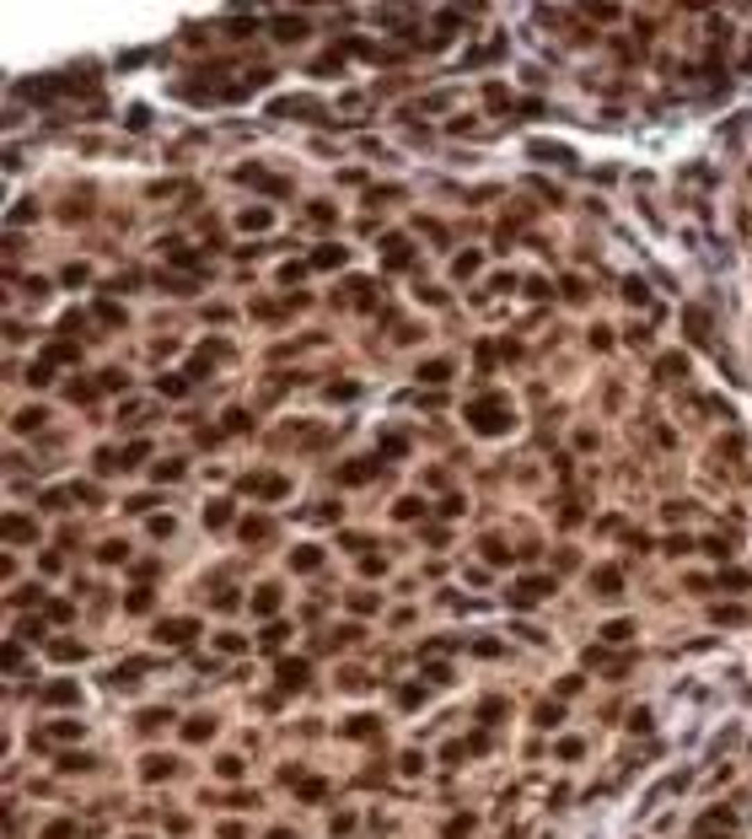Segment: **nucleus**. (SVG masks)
Masks as SVG:
<instances>
[{"label": "nucleus", "mask_w": 752, "mask_h": 839, "mask_svg": "<svg viewBox=\"0 0 752 839\" xmlns=\"http://www.w3.org/2000/svg\"><path fill=\"white\" fill-rule=\"evenodd\" d=\"M172 264L178 269H199V253H194V247H172Z\"/></svg>", "instance_id": "nucleus-41"}, {"label": "nucleus", "mask_w": 752, "mask_h": 839, "mask_svg": "<svg viewBox=\"0 0 752 839\" xmlns=\"http://www.w3.org/2000/svg\"><path fill=\"white\" fill-rule=\"evenodd\" d=\"M355 302H360V307H376V291H371V280H355Z\"/></svg>", "instance_id": "nucleus-47"}, {"label": "nucleus", "mask_w": 752, "mask_h": 839, "mask_svg": "<svg viewBox=\"0 0 752 839\" xmlns=\"http://www.w3.org/2000/svg\"><path fill=\"white\" fill-rule=\"evenodd\" d=\"M742 65H747V70H752V49H747V60H742Z\"/></svg>", "instance_id": "nucleus-61"}, {"label": "nucleus", "mask_w": 752, "mask_h": 839, "mask_svg": "<svg viewBox=\"0 0 752 839\" xmlns=\"http://www.w3.org/2000/svg\"><path fill=\"white\" fill-rule=\"evenodd\" d=\"M97 323H108V328H124V307H119V302H97Z\"/></svg>", "instance_id": "nucleus-27"}, {"label": "nucleus", "mask_w": 752, "mask_h": 839, "mask_svg": "<svg viewBox=\"0 0 752 839\" xmlns=\"http://www.w3.org/2000/svg\"><path fill=\"white\" fill-rule=\"evenodd\" d=\"M204 522H210V528H226V522H231V500H210V506H204Z\"/></svg>", "instance_id": "nucleus-24"}, {"label": "nucleus", "mask_w": 752, "mask_h": 839, "mask_svg": "<svg viewBox=\"0 0 752 839\" xmlns=\"http://www.w3.org/2000/svg\"><path fill=\"white\" fill-rule=\"evenodd\" d=\"M549 592H553L549 576H532V581H521V587L510 592V603H516V608H527V603H537V597H549Z\"/></svg>", "instance_id": "nucleus-7"}, {"label": "nucleus", "mask_w": 752, "mask_h": 839, "mask_svg": "<svg viewBox=\"0 0 752 839\" xmlns=\"http://www.w3.org/2000/svg\"><path fill=\"white\" fill-rule=\"evenodd\" d=\"M624 302H629V307H645V302H651V291H645V280H640V275H629V280H624Z\"/></svg>", "instance_id": "nucleus-19"}, {"label": "nucleus", "mask_w": 752, "mask_h": 839, "mask_svg": "<svg viewBox=\"0 0 752 839\" xmlns=\"http://www.w3.org/2000/svg\"><path fill=\"white\" fill-rule=\"evenodd\" d=\"M183 737H188V742H210V737H215V721H210V716L188 721V726H183Z\"/></svg>", "instance_id": "nucleus-23"}, {"label": "nucleus", "mask_w": 752, "mask_h": 839, "mask_svg": "<svg viewBox=\"0 0 752 839\" xmlns=\"http://www.w3.org/2000/svg\"><path fill=\"white\" fill-rule=\"evenodd\" d=\"M33 522H27V516H6V538H11V544H33Z\"/></svg>", "instance_id": "nucleus-15"}, {"label": "nucleus", "mask_w": 752, "mask_h": 839, "mask_svg": "<svg viewBox=\"0 0 752 839\" xmlns=\"http://www.w3.org/2000/svg\"><path fill=\"white\" fill-rule=\"evenodd\" d=\"M269 113H285V119H317L323 108L312 103V97H274V103H269Z\"/></svg>", "instance_id": "nucleus-5"}, {"label": "nucleus", "mask_w": 752, "mask_h": 839, "mask_svg": "<svg viewBox=\"0 0 752 839\" xmlns=\"http://www.w3.org/2000/svg\"><path fill=\"white\" fill-rule=\"evenodd\" d=\"M392 516H398V522H419V516H425V506H419V500H398V506H392Z\"/></svg>", "instance_id": "nucleus-34"}, {"label": "nucleus", "mask_w": 752, "mask_h": 839, "mask_svg": "<svg viewBox=\"0 0 752 839\" xmlns=\"http://www.w3.org/2000/svg\"><path fill=\"white\" fill-rule=\"evenodd\" d=\"M194 635H199L194 619H162V624H156V640H162V646H188Z\"/></svg>", "instance_id": "nucleus-4"}, {"label": "nucleus", "mask_w": 752, "mask_h": 839, "mask_svg": "<svg viewBox=\"0 0 752 839\" xmlns=\"http://www.w3.org/2000/svg\"><path fill=\"white\" fill-rule=\"evenodd\" d=\"M167 775H172V758H162V754L145 758V780H167Z\"/></svg>", "instance_id": "nucleus-30"}, {"label": "nucleus", "mask_w": 752, "mask_h": 839, "mask_svg": "<svg viewBox=\"0 0 752 839\" xmlns=\"http://www.w3.org/2000/svg\"><path fill=\"white\" fill-rule=\"evenodd\" d=\"M468 425L478 430V436H505V430L516 425L505 393H484V398H473V404H468Z\"/></svg>", "instance_id": "nucleus-1"}, {"label": "nucleus", "mask_w": 752, "mask_h": 839, "mask_svg": "<svg viewBox=\"0 0 752 839\" xmlns=\"http://www.w3.org/2000/svg\"><path fill=\"white\" fill-rule=\"evenodd\" d=\"M70 834H76L70 823H49V834H43V839H70Z\"/></svg>", "instance_id": "nucleus-60"}, {"label": "nucleus", "mask_w": 752, "mask_h": 839, "mask_svg": "<svg viewBox=\"0 0 752 839\" xmlns=\"http://www.w3.org/2000/svg\"><path fill=\"white\" fill-rule=\"evenodd\" d=\"M269 33H274L280 43H296V38H306V17L285 11V17H274V22H269Z\"/></svg>", "instance_id": "nucleus-6"}, {"label": "nucleus", "mask_w": 752, "mask_h": 839, "mask_svg": "<svg viewBox=\"0 0 752 839\" xmlns=\"http://www.w3.org/2000/svg\"><path fill=\"white\" fill-rule=\"evenodd\" d=\"M484 560H489V565H505L510 549H505V544H489V538H484Z\"/></svg>", "instance_id": "nucleus-44"}, {"label": "nucleus", "mask_w": 752, "mask_h": 839, "mask_svg": "<svg viewBox=\"0 0 752 839\" xmlns=\"http://www.w3.org/2000/svg\"><path fill=\"white\" fill-rule=\"evenodd\" d=\"M151 414H156L151 404H135V398H129V404L119 409V420H124V425H140V420H151Z\"/></svg>", "instance_id": "nucleus-26"}, {"label": "nucleus", "mask_w": 752, "mask_h": 839, "mask_svg": "<svg viewBox=\"0 0 752 839\" xmlns=\"http://www.w3.org/2000/svg\"><path fill=\"white\" fill-rule=\"evenodd\" d=\"M49 737H65V742H70V737H81V726H76V721H60V726H54Z\"/></svg>", "instance_id": "nucleus-58"}, {"label": "nucleus", "mask_w": 752, "mask_h": 839, "mask_svg": "<svg viewBox=\"0 0 752 839\" xmlns=\"http://www.w3.org/2000/svg\"><path fill=\"white\" fill-rule=\"evenodd\" d=\"M226 33H231V38H247V33H253V17H242V11H237V17L226 22Z\"/></svg>", "instance_id": "nucleus-40"}, {"label": "nucleus", "mask_w": 752, "mask_h": 839, "mask_svg": "<svg viewBox=\"0 0 752 839\" xmlns=\"http://www.w3.org/2000/svg\"><path fill=\"white\" fill-rule=\"evenodd\" d=\"M269 221H274V210H269V205H247L242 215H237V226H242V231H264Z\"/></svg>", "instance_id": "nucleus-10"}, {"label": "nucleus", "mask_w": 752, "mask_h": 839, "mask_svg": "<svg viewBox=\"0 0 752 839\" xmlns=\"http://www.w3.org/2000/svg\"><path fill=\"white\" fill-rule=\"evenodd\" d=\"M306 673H312L306 662H280V683H285V689H301V683H306Z\"/></svg>", "instance_id": "nucleus-17"}, {"label": "nucleus", "mask_w": 752, "mask_h": 839, "mask_svg": "<svg viewBox=\"0 0 752 839\" xmlns=\"http://www.w3.org/2000/svg\"><path fill=\"white\" fill-rule=\"evenodd\" d=\"M317 560H323V554H317V544H301V549L290 554V571H317Z\"/></svg>", "instance_id": "nucleus-18"}, {"label": "nucleus", "mask_w": 752, "mask_h": 839, "mask_svg": "<svg viewBox=\"0 0 752 839\" xmlns=\"http://www.w3.org/2000/svg\"><path fill=\"white\" fill-rule=\"evenodd\" d=\"M349 608H355V614H376V597H371V592H355V597H349Z\"/></svg>", "instance_id": "nucleus-45"}, {"label": "nucleus", "mask_w": 752, "mask_h": 839, "mask_svg": "<svg viewBox=\"0 0 752 839\" xmlns=\"http://www.w3.org/2000/svg\"><path fill=\"white\" fill-rule=\"evenodd\" d=\"M382 264H387V269H408V264H414V243H408L403 231L382 237Z\"/></svg>", "instance_id": "nucleus-3"}, {"label": "nucleus", "mask_w": 752, "mask_h": 839, "mask_svg": "<svg viewBox=\"0 0 752 839\" xmlns=\"http://www.w3.org/2000/svg\"><path fill=\"white\" fill-rule=\"evenodd\" d=\"M49 705H76V699H81V689H76V683H49Z\"/></svg>", "instance_id": "nucleus-21"}, {"label": "nucleus", "mask_w": 752, "mask_h": 839, "mask_svg": "<svg viewBox=\"0 0 752 839\" xmlns=\"http://www.w3.org/2000/svg\"><path fill=\"white\" fill-rule=\"evenodd\" d=\"M371 473H376V463H371V457H360V463H344V469H339V479H344V484H366Z\"/></svg>", "instance_id": "nucleus-13"}, {"label": "nucleus", "mask_w": 752, "mask_h": 839, "mask_svg": "<svg viewBox=\"0 0 752 839\" xmlns=\"http://www.w3.org/2000/svg\"><path fill=\"white\" fill-rule=\"evenodd\" d=\"M360 571H366V576H382L387 560H382V554H366V560H360Z\"/></svg>", "instance_id": "nucleus-53"}, {"label": "nucleus", "mask_w": 752, "mask_h": 839, "mask_svg": "<svg viewBox=\"0 0 752 839\" xmlns=\"http://www.w3.org/2000/svg\"><path fill=\"white\" fill-rule=\"evenodd\" d=\"M355 393H360L355 382H333V388H328V398H339V404H344V398H355Z\"/></svg>", "instance_id": "nucleus-52"}, {"label": "nucleus", "mask_w": 752, "mask_h": 839, "mask_svg": "<svg viewBox=\"0 0 752 839\" xmlns=\"http://www.w3.org/2000/svg\"><path fill=\"white\" fill-rule=\"evenodd\" d=\"M441 516H462V495H446V500H441Z\"/></svg>", "instance_id": "nucleus-57"}, {"label": "nucleus", "mask_w": 752, "mask_h": 839, "mask_svg": "<svg viewBox=\"0 0 752 839\" xmlns=\"http://www.w3.org/2000/svg\"><path fill=\"white\" fill-rule=\"evenodd\" d=\"M49 619H54V624H70V619H76V608H70V603H49Z\"/></svg>", "instance_id": "nucleus-49"}, {"label": "nucleus", "mask_w": 752, "mask_h": 839, "mask_svg": "<svg viewBox=\"0 0 752 839\" xmlns=\"http://www.w3.org/2000/svg\"><path fill=\"white\" fill-rule=\"evenodd\" d=\"M726 587H731V592H747V587H752V576H742V571H726Z\"/></svg>", "instance_id": "nucleus-54"}, {"label": "nucleus", "mask_w": 752, "mask_h": 839, "mask_svg": "<svg viewBox=\"0 0 752 839\" xmlns=\"http://www.w3.org/2000/svg\"><path fill=\"white\" fill-rule=\"evenodd\" d=\"M468 834H473V818H468V813H462V818H451V823H446V839H468Z\"/></svg>", "instance_id": "nucleus-39"}, {"label": "nucleus", "mask_w": 752, "mask_h": 839, "mask_svg": "<svg viewBox=\"0 0 752 839\" xmlns=\"http://www.w3.org/2000/svg\"><path fill=\"white\" fill-rule=\"evenodd\" d=\"M97 382L108 393H124V388H129V371H97Z\"/></svg>", "instance_id": "nucleus-33"}, {"label": "nucleus", "mask_w": 752, "mask_h": 839, "mask_svg": "<svg viewBox=\"0 0 752 839\" xmlns=\"http://www.w3.org/2000/svg\"><path fill=\"white\" fill-rule=\"evenodd\" d=\"M624 581H618V571H596V592H618Z\"/></svg>", "instance_id": "nucleus-48"}, {"label": "nucleus", "mask_w": 752, "mask_h": 839, "mask_svg": "<svg viewBox=\"0 0 752 839\" xmlns=\"http://www.w3.org/2000/svg\"><path fill=\"white\" fill-rule=\"evenodd\" d=\"M43 420H49V409H43V404H33V409H22V414H17V430H38Z\"/></svg>", "instance_id": "nucleus-28"}, {"label": "nucleus", "mask_w": 752, "mask_h": 839, "mask_svg": "<svg viewBox=\"0 0 752 839\" xmlns=\"http://www.w3.org/2000/svg\"><path fill=\"white\" fill-rule=\"evenodd\" d=\"M301 797H306V801H323V797H328V785H323V780H306V785H301Z\"/></svg>", "instance_id": "nucleus-51"}, {"label": "nucleus", "mask_w": 752, "mask_h": 839, "mask_svg": "<svg viewBox=\"0 0 752 839\" xmlns=\"http://www.w3.org/2000/svg\"><path fill=\"white\" fill-rule=\"evenodd\" d=\"M188 382H194V377H183V371H167V377L156 382V388H162L167 398H183V393H188Z\"/></svg>", "instance_id": "nucleus-20"}, {"label": "nucleus", "mask_w": 752, "mask_h": 839, "mask_svg": "<svg viewBox=\"0 0 752 839\" xmlns=\"http://www.w3.org/2000/svg\"><path fill=\"white\" fill-rule=\"evenodd\" d=\"M140 457H151V447H145V441H135V447L124 452V469H129V463H140Z\"/></svg>", "instance_id": "nucleus-56"}, {"label": "nucleus", "mask_w": 752, "mask_h": 839, "mask_svg": "<svg viewBox=\"0 0 752 839\" xmlns=\"http://www.w3.org/2000/svg\"><path fill=\"white\" fill-rule=\"evenodd\" d=\"M285 640H290V624H280V619H274V624L264 630V651H274V646H285Z\"/></svg>", "instance_id": "nucleus-32"}, {"label": "nucleus", "mask_w": 752, "mask_h": 839, "mask_svg": "<svg viewBox=\"0 0 752 839\" xmlns=\"http://www.w3.org/2000/svg\"><path fill=\"white\" fill-rule=\"evenodd\" d=\"M532 156H537V162H559V167L575 162V151H565V145H553V140H532Z\"/></svg>", "instance_id": "nucleus-8"}, {"label": "nucleus", "mask_w": 752, "mask_h": 839, "mask_svg": "<svg viewBox=\"0 0 752 839\" xmlns=\"http://www.w3.org/2000/svg\"><path fill=\"white\" fill-rule=\"evenodd\" d=\"M339 65H344V54H323V60L312 65V76H339Z\"/></svg>", "instance_id": "nucleus-37"}, {"label": "nucleus", "mask_w": 752, "mask_h": 839, "mask_svg": "<svg viewBox=\"0 0 752 839\" xmlns=\"http://www.w3.org/2000/svg\"><path fill=\"white\" fill-rule=\"evenodd\" d=\"M97 388H102V382H92V377H76V382H65V398H70V404H86Z\"/></svg>", "instance_id": "nucleus-16"}, {"label": "nucleus", "mask_w": 752, "mask_h": 839, "mask_svg": "<svg viewBox=\"0 0 752 839\" xmlns=\"http://www.w3.org/2000/svg\"><path fill=\"white\" fill-rule=\"evenodd\" d=\"M484 108H494V113L510 108V92H505V86H489V92H484Z\"/></svg>", "instance_id": "nucleus-38"}, {"label": "nucleus", "mask_w": 752, "mask_h": 839, "mask_svg": "<svg viewBox=\"0 0 752 839\" xmlns=\"http://www.w3.org/2000/svg\"><path fill=\"white\" fill-rule=\"evenodd\" d=\"M140 673H151V662H124V667H119V683H135Z\"/></svg>", "instance_id": "nucleus-43"}, {"label": "nucleus", "mask_w": 752, "mask_h": 839, "mask_svg": "<svg viewBox=\"0 0 752 839\" xmlns=\"http://www.w3.org/2000/svg\"><path fill=\"white\" fill-rule=\"evenodd\" d=\"M124 124H129V129H151V108H145V103H135L129 113H124Z\"/></svg>", "instance_id": "nucleus-36"}, {"label": "nucleus", "mask_w": 752, "mask_h": 839, "mask_svg": "<svg viewBox=\"0 0 752 839\" xmlns=\"http://www.w3.org/2000/svg\"><path fill=\"white\" fill-rule=\"evenodd\" d=\"M344 259H349L344 247L328 243V247H317V253H312V269H344Z\"/></svg>", "instance_id": "nucleus-12"}, {"label": "nucleus", "mask_w": 752, "mask_h": 839, "mask_svg": "<svg viewBox=\"0 0 752 839\" xmlns=\"http://www.w3.org/2000/svg\"><path fill=\"white\" fill-rule=\"evenodd\" d=\"M33 215H38V210H33V205H17V210H11V226H27V221H33Z\"/></svg>", "instance_id": "nucleus-59"}, {"label": "nucleus", "mask_w": 752, "mask_h": 839, "mask_svg": "<svg viewBox=\"0 0 752 839\" xmlns=\"http://www.w3.org/2000/svg\"><path fill=\"white\" fill-rule=\"evenodd\" d=\"M683 323H688V339H693V345H710V318H704L699 307L683 312Z\"/></svg>", "instance_id": "nucleus-11"}, {"label": "nucleus", "mask_w": 752, "mask_h": 839, "mask_svg": "<svg viewBox=\"0 0 752 839\" xmlns=\"http://www.w3.org/2000/svg\"><path fill=\"white\" fill-rule=\"evenodd\" d=\"M86 275H92V269H86V264H70V269H65V275H60V280H65V286H86Z\"/></svg>", "instance_id": "nucleus-46"}, {"label": "nucleus", "mask_w": 752, "mask_h": 839, "mask_svg": "<svg viewBox=\"0 0 752 839\" xmlns=\"http://www.w3.org/2000/svg\"><path fill=\"white\" fill-rule=\"evenodd\" d=\"M226 355H231V345H226V339H204V345L194 350V361H188V377H210V366H215V361H226Z\"/></svg>", "instance_id": "nucleus-2"}, {"label": "nucleus", "mask_w": 752, "mask_h": 839, "mask_svg": "<svg viewBox=\"0 0 752 839\" xmlns=\"http://www.w3.org/2000/svg\"><path fill=\"white\" fill-rule=\"evenodd\" d=\"M425 388H441V382H451V361H425V366L414 371Z\"/></svg>", "instance_id": "nucleus-9"}, {"label": "nucleus", "mask_w": 752, "mask_h": 839, "mask_svg": "<svg viewBox=\"0 0 752 839\" xmlns=\"http://www.w3.org/2000/svg\"><path fill=\"white\" fill-rule=\"evenodd\" d=\"M629 635H634L629 619H608V624H602V640H629Z\"/></svg>", "instance_id": "nucleus-31"}, {"label": "nucleus", "mask_w": 752, "mask_h": 839, "mask_svg": "<svg viewBox=\"0 0 752 839\" xmlns=\"http://www.w3.org/2000/svg\"><path fill=\"white\" fill-rule=\"evenodd\" d=\"M49 651H54V662H81V656H86V646H81V640H54Z\"/></svg>", "instance_id": "nucleus-22"}, {"label": "nucleus", "mask_w": 752, "mask_h": 839, "mask_svg": "<svg viewBox=\"0 0 752 839\" xmlns=\"http://www.w3.org/2000/svg\"><path fill=\"white\" fill-rule=\"evenodd\" d=\"M178 473H183V457H167V463H156V479H162V484H167V479H178Z\"/></svg>", "instance_id": "nucleus-42"}, {"label": "nucleus", "mask_w": 752, "mask_h": 839, "mask_svg": "<svg viewBox=\"0 0 752 839\" xmlns=\"http://www.w3.org/2000/svg\"><path fill=\"white\" fill-rule=\"evenodd\" d=\"M478 264H484V253H478V247H468V253H457L451 275H457V280H468V275H478Z\"/></svg>", "instance_id": "nucleus-14"}, {"label": "nucleus", "mask_w": 752, "mask_h": 839, "mask_svg": "<svg viewBox=\"0 0 752 839\" xmlns=\"http://www.w3.org/2000/svg\"><path fill=\"white\" fill-rule=\"evenodd\" d=\"M655 371H661V377H683V371H688V361L671 350V355H661V361H655Z\"/></svg>", "instance_id": "nucleus-29"}, {"label": "nucleus", "mask_w": 752, "mask_h": 839, "mask_svg": "<svg viewBox=\"0 0 752 839\" xmlns=\"http://www.w3.org/2000/svg\"><path fill=\"white\" fill-rule=\"evenodd\" d=\"M559 721H565V710H559V705H543V710H537V726H559Z\"/></svg>", "instance_id": "nucleus-50"}, {"label": "nucleus", "mask_w": 752, "mask_h": 839, "mask_svg": "<svg viewBox=\"0 0 752 839\" xmlns=\"http://www.w3.org/2000/svg\"><path fill=\"white\" fill-rule=\"evenodd\" d=\"M253 608H258V614H274V608H280V587H258V592H253Z\"/></svg>", "instance_id": "nucleus-25"}, {"label": "nucleus", "mask_w": 752, "mask_h": 839, "mask_svg": "<svg viewBox=\"0 0 752 839\" xmlns=\"http://www.w3.org/2000/svg\"><path fill=\"white\" fill-rule=\"evenodd\" d=\"M242 538H247V544L269 538V522H264V516H247V522H242Z\"/></svg>", "instance_id": "nucleus-35"}, {"label": "nucleus", "mask_w": 752, "mask_h": 839, "mask_svg": "<svg viewBox=\"0 0 752 839\" xmlns=\"http://www.w3.org/2000/svg\"><path fill=\"white\" fill-rule=\"evenodd\" d=\"M306 215H312V221H317V226H333V205H312V210H306Z\"/></svg>", "instance_id": "nucleus-55"}]
</instances>
